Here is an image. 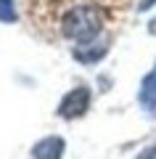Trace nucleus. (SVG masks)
<instances>
[{
	"label": "nucleus",
	"mask_w": 156,
	"mask_h": 159,
	"mask_svg": "<svg viewBox=\"0 0 156 159\" xmlns=\"http://www.w3.org/2000/svg\"><path fill=\"white\" fill-rule=\"evenodd\" d=\"M64 148H66L64 138L48 135V138H42V141H37L32 146V157H37V159H58L64 154Z\"/></svg>",
	"instance_id": "3"
},
{
	"label": "nucleus",
	"mask_w": 156,
	"mask_h": 159,
	"mask_svg": "<svg viewBox=\"0 0 156 159\" xmlns=\"http://www.w3.org/2000/svg\"><path fill=\"white\" fill-rule=\"evenodd\" d=\"M100 27H103V13L95 6H77L64 16L61 29L69 40H77V43H90V40L98 37Z\"/></svg>",
	"instance_id": "1"
},
{
	"label": "nucleus",
	"mask_w": 156,
	"mask_h": 159,
	"mask_svg": "<svg viewBox=\"0 0 156 159\" xmlns=\"http://www.w3.org/2000/svg\"><path fill=\"white\" fill-rule=\"evenodd\" d=\"M0 21H3V24L16 21V8H13V0H0Z\"/></svg>",
	"instance_id": "5"
},
{
	"label": "nucleus",
	"mask_w": 156,
	"mask_h": 159,
	"mask_svg": "<svg viewBox=\"0 0 156 159\" xmlns=\"http://www.w3.org/2000/svg\"><path fill=\"white\" fill-rule=\"evenodd\" d=\"M140 103L148 109L151 114H156V69L143 80V90H140Z\"/></svg>",
	"instance_id": "4"
},
{
	"label": "nucleus",
	"mask_w": 156,
	"mask_h": 159,
	"mask_svg": "<svg viewBox=\"0 0 156 159\" xmlns=\"http://www.w3.org/2000/svg\"><path fill=\"white\" fill-rule=\"evenodd\" d=\"M151 6H156V0H143V3H140L138 8H140V11H148Z\"/></svg>",
	"instance_id": "6"
},
{
	"label": "nucleus",
	"mask_w": 156,
	"mask_h": 159,
	"mask_svg": "<svg viewBox=\"0 0 156 159\" xmlns=\"http://www.w3.org/2000/svg\"><path fill=\"white\" fill-rule=\"evenodd\" d=\"M87 109H90V90L85 85L69 90L66 96L61 98V103H58V114H61L64 119H77V117H82Z\"/></svg>",
	"instance_id": "2"
},
{
	"label": "nucleus",
	"mask_w": 156,
	"mask_h": 159,
	"mask_svg": "<svg viewBox=\"0 0 156 159\" xmlns=\"http://www.w3.org/2000/svg\"><path fill=\"white\" fill-rule=\"evenodd\" d=\"M143 157H156V146H154V148H148V151H145Z\"/></svg>",
	"instance_id": "7"
}]
</instances>
